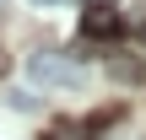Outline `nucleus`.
<instances>
[{"mask_svg":"<svg viewBox=\"0 0 146 140\" xmlns=\"http://www.w3.org/2000/svg\"><path fill=\"white\" fill-rule=\"evenodd\" d=\"M27 76L38 86H70V92L87 86V70L70 65V59H54V54H27Z\"/></svg>","mask_w":146,"mask_h":140,"instance_id":"obj_1","label":"nucleus"},{"mask_svg":"<svg viewBox=\"0 0 146 140\" xmlns=\"http://www.w3.org/2000/svg\"><path fill=\"white\" fill-rule=\"evenodd\" d=\"M33 5H65V0H33Z\"/></svg>","mask_w":146,"mask_h":140,"instance_id":"obj_6","label":"nucleus"},{"mask_svg":"<svg viewBox=\"0 0 146 140\" xmlns=\"http://www.w3.org/2000/svg\"><path fill=\"white\" fill-rule=\"evenodd\" d=\"M114 81H141V59H130V54H114Z\"/></svg>","mask_w":146,"mask_h":140,"instance_id":"obj_3","label":"nucleus"},{"mask_svg":"<svg viewBox=\"0 0 146 140\" xmlns=\"http://www.w3.org/2000/svg\"><path fill=\"white\" fill-rule=\"evenodd\" d=\"M11 108H22V113H33V108H38V97H33V92H11Z\"/></svg>","mask_w":146,"mask_h":140,"instance_id":"obj_4","label":"nucleus"},{"mask_svg":"<svg viewBox=\"0 0 146 140\" xmlns=\"http://www.w3.org/2000/svg\"><path fill=\"white\" fill-rule=\"evenodd\" d=\"M141 38H146V22H141Z\"/></svg>","mask_w":146,"mask_h":140,"instance_id":"obj_7","label":"nucleus"},{"mask_svg":"<svg viewBox=\"0 0 146 140\" xmlns=\"http://www.w3.org/2000/svg\"><path fill=\"white\" fill-rule=\"evenodd\" d=\"M81 32H87V38H114V32H119V11H114V5H103V0H98V5H87Z\"/></svg>","mask_w":146,"mask_h":140,"instance_id":"obj_2","label":"nucleus"},{"mask_svg":"<svg viewBox=\"0 0 146 140\" xmlns=\"http://www.w3.org/2000/svg\"><path fill=\"white\" fill-rule=\"evenodd\" d=\"M49 140H87V135H81L76 124H60V129H54V135H49Z\"/></svg>","mask_w":146,"mask_h":140,"instance_id":"obj_5","label":"nucleus"}]
</instances>
